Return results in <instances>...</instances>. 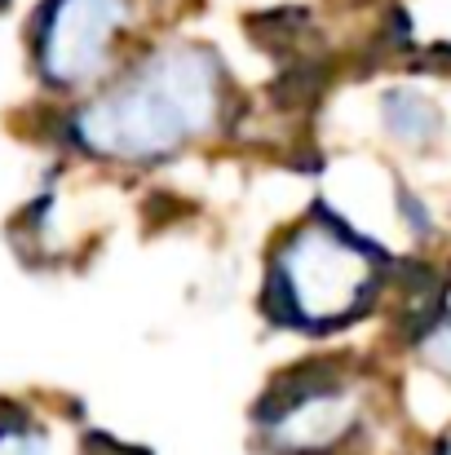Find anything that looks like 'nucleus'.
I'll use <instances>...</instances> for the list:
<instances>
[{
	"label": "nucleus",
	"mask_w": 451,
	"mask_h": 455,
	"mask_svg": "<svg viewBox=\"0 0 451 455\" xmlns=\"http://www.w3.org/2000/svg\"><path fill=\"white\" fill-rule=\"evenodd\" d=\"M235 120L230 62L208 40L164 36L138 44L93 93L62 102L58 142L98 168L150 172L226 138Z\"/></svg>",
	"instance_id": "nucleus-1"
},
{
	"label": "nucleus",
	"mask_w": 451,
	"mask_h": 455,
	"mask_svg": "<svg viewBox=\"0 0 451 455\" xmlns=\"http://www.w3.org/2000/svg\"><path fill=\"white\" fill-rule=\"evenodd\" d=\"M390 257L332 208H310L266 252L262 309L297 336H332L385 301Z\"/></svg>",
	"instance_id": "nucleus-2"
},
{
	"label": "nucleus",
	"mask_w": 451,
	"mask_h": 455,
	"mask_svg": "<svg viewBox=\"0 0 451 455\" xmlns=\"http://www.w3.org/2000/svg\"><path fill=\"white\" fill-rule=\"evenodd\" d=\"M381 420V385L350 358H310L262 394L253 443L262 455H350Z\"/></svg>",
	"instance_id": "nucleus-3"
},
{
	"label": "nucleus",
	"mask_w": 451,
	"mask_h": 455,
	"mask_svg": "<svg viewBox=\"0 0 451 455\" xmlns=\"http://www.w3.org/2000/svg\"><path fill=\"white\" fill-rule=\"evenodd\" d=\"M142 0H40L27 27V53L36 84L76 102L111 80L138 49Z\"/></svg>",
	"instance_id": "nucleus-4"
},
{
	"label": "nucleus",
	"mask_w": 451,
	"mask_h": 455,
	"mask_svg": "<svg viewBox=\"0 0 451 455\" xmlns=\"http://www.w3.org/2000/svg\"><path fill=\"white\" fill-rule=\"evenodd\" d=\"M376 129L394 151L403 155L439 151L451 133L443 102L416 80H394L376 93Z\"/></svg>",
	"instance_id": "nucleus-5"
},
{
	"label": "nucleus",
	"mask_w": 451,
	"mask_h": 455,
	"mask_svg": "<svg viewBox=\"0 0 451 455\" xmlns=\"http://www.w3.org/2000/svg\"><path fill=\"white\" fill-rule=\"evenodd\" d=\"M0 455H71L62 443V429L31 411L0 416Z\"/></svg>",
	"instance_id": "nucleus-6"
},
{
	"label": "nucleus",
	"mask_w": 451,
	"mask_h": 455,
	"mask_svg": "<svg viewBox=\"0 0 451 455\" xmlns=\"http://www.w3.org/2000/svg\"><path fill=\"white\" fill-rule=\"evenodd\" d=\"M412 358L421 371L451 385V309H434L412 331Z\"/></svg>",
	"instance_id": "nucleus-7"
},
{
	"label": "nucleus",
	"mask_w": 451,
	"mask_h": 455,
	"mask_svg": "<svg viewBox=\"0 0 451 455\" xmlns=\"http://www.w3.org/2000/svg\"><path fill=\"white\" fill-rule=\"evenodd\" d=\"M425 455H451V429H443V438H439V443H434Z\"/></svg>",
	"instance_id": "nucleus-8"
}]
</instances>
